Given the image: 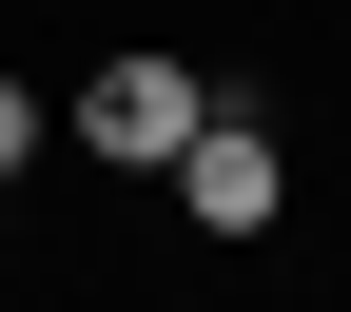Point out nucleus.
Listing matches in <instances>:
<instances>
[{"mask_svg": "<svg viewBox=\"0 0 351 312\" xmlns=\"http://www.w3.org/2000/svg\"><path fill=\"white\" fill-rule=\"evenodd\" d=\"M176 195H195V235H274V117L215 98L195 137H176Z\"/></svg>", "mask_w": 351, "mask_h": 312, "instance_id": "nucleus-1", "label": "nucleus"}, {"mask_svg": "<svg viewBox=\"0 0 351 312\" xmlns=\"http://www.w3.org/2000/svg\"><path fill=\"white\" fill-rule=\"evenodd\" d=\"M20 156H39V98H20V78H0V176H20Z\"/></svg>", "mask_w": 351, "mask_h": 312, "instance_id": "nucleus-3", "label": "nucleus"}, {"mask_svg": "<svg viewBox=\"0 0 351 312\" xmlns=\"http://www.w3.org/2000/svg\"><path fill=\"white\" fill-rule=\"evenodd\" d=\"M195 117H215V78H195V59H117L98 98H78V137H98V156H176Z\"/></svg>", "mask_w": 351, "mask_h": 312, "instance_id": "nucleus-2", "label": "nucleus"}]
</instances>
